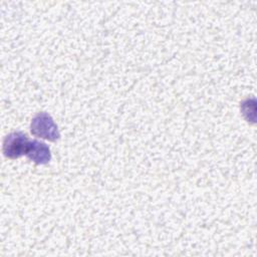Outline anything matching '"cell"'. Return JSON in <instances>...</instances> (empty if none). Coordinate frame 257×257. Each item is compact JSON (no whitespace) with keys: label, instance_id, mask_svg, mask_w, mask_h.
<instances>
[{"label":"cell","instance_id":"6da1fadb","mask_svg":"<svg viewBox=\"0 0 257 257\" xmlns=\"http://www.w3.org/2000/svg\"><path fill=\"white\" fill-rule=\"evenodd\" d=\"M30 132L37 138L51 142H55L60 137L57 124L54 122L52 116L44 111L38 112L32 117Z\"/></svg>","mask_w":257,"mask_h":257},{"label":"cell","instance_id":"7a4b0ae2","mask_svg":"<svg viewBox=\"0 0 257 257\" xmlns=\"http://www.w3.org/2000/svg\"><path fill=\"white\" fill-rule=\"evenodd\" d=\"M29 141L27 135L22 132L8 134L3 140L2 151L4 156L9 159H17L25 155Z\"/></svg>","mask_w":257,"mask_h":257},{"label":"cell","instance_id":"3957f363","mask_svg":"<svg viewBox=\"0 0 257 257\" xmlns=\"http://www.w3.org/2000/svg\"><path fill=\"white\" fill-rule=\"evenodd\" d=\"M25 156L37 165H45L51 160V153L48 146L38 140L29 141Z\"/></svg>","mask_w":257,"mask_h":257}]
</instances>
